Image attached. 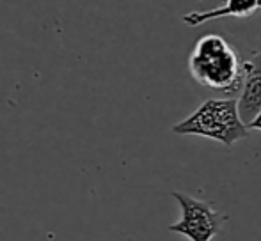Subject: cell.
<instances>
[{"label": "cell", "mask_w": 261, "mask_h": 241, "mask_svg": "<svg viewBox=\"0 0 261 241\" xmlns=\"http://www.w3.org/2000/svg\"><path fill=\"white\" fill-rule=\"evenodd\" d=\"M172 131L176 135H197L212 138L226 147L242 140L249 135V128L240 120L237 110V100L213 98L201 103L196 112L174 124Z\"/></svg>", "instance_id": "7a4b0ae2"}, {"label": "cell", "mask_w": 261, "mask_h": 241, "mask_svg": "<svg viewBox=\"0 0 261 241\" xmlns=\"http://www.w3.org/2000/svg\"><path fill=\"white\" fill-rule=\"evenodd\" d=\"M258 9H261V0H227L220 7H213L210 11H194V13L185 14L183 21L190 27H197V25H203L210 20H219V18L251 16Z\"/></svg>", "instance_id": "5b68a950"}, {"label": "cell", "mask_w": 261, "mask_h": 241, "mask_svg": "<svg viewBox=\"0 0 261 241\" xmlns=\"http://www.w3.org/2000/svg\"><path fill=\"white\" fill-rule=\"evenodd\" d=\"M172 197L181 207V218L169 225L167 231L185 236L190 241H212L222 232L227 217L213 209L210 202L194 199L181 192H172Z\"/></svg>", "instance_id": "3957f363"}, {"label": "cell", "mask_w": 261, "mask_h": 241, "mask_svg": "<svg viewBox=\"0 0 261 241\" xmlns=\"http://www.w3.org/2000/svg\"><path fill=\"white\" fill-rule=\"evenodd\" d=\"M247 128H249V130H259L261 131V112H259L258 115H256L254 119L251 120V123H249Z\"/></svg>", "instance_id": "8992f818"}, {"label": "cell", "mask_w": 261, "mask_h": 241, "mask_svg": "<svg viewBox=\"0 0 261 241\" xmlns=\"http://www.w3.org/2000/svg\"><path fill=\"white\" fill-rule=\"evenodd\" d=\"M240 96L237 100V110L240 120L249 126L252 119L261 112V50L249 61L242 62Z\"/></svg>", "instance_id": "277c9868"}, {"label": "cell", "mask_w": 261, "mask_h": 241, "mask_svg": "<svg viewBox=\"0 0 261 241\" xmlns=\"http://www.w3.org/2000/svg\"><path fill=\"white\" fill-rule=\"evenodd\" d=\"M194 80L220 93H234L240 87L242 62L233 46L219 34H206L196 43L189 59Z\"/></svg>", "instance_id": "6da1fadb"}]
</instances>
